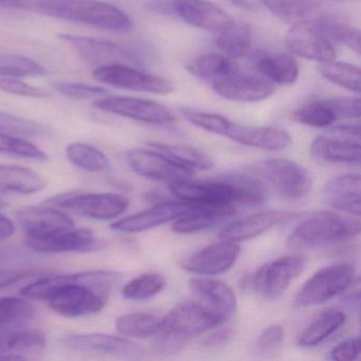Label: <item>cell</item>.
I'll list each match as a JSON object with an SVG mask.
<instances>
[{
  "mask_svg": "<svg viewBox=\"0 0 361 361\" xmlns=\"http://www.w3.org/2000/svg\"><path fill=\"white\" fill-rule=\"evenodd\" d=\"M120 281L121 274L115 270H87L44 276L25 286L20 293L27 299L47 302L60 316L81 318L101 312Z\"/></svg>",
  "mask_w": 361,
  "mask_h": 361,
  "instance_id": "cell-1",
  "label": "cell"
},
{
  "mask_svg": "<svg viewBox=\"0 0 361 361\" xmlns=\"http://www.w3.org/2000/svg\"><path fill=\"white\" fill-rule=\"evenodd\" d=\"M171 193L196 209L223 213L233 217L236 204L259 206L266 200V189L255 175H221L206 180L179 179L169 185Z\"/></svg>",
  "mask_w": 361,
  "mask_h": 361,
  "instance_id": "cell-2",
  "label": "cell"
},
{
  "mask_svg": "<svg viewBox=\"0 0 361 361\" xmlns=\"http://www.w3.org/2000/svg\"><path fill=\"white\" fill-rule=\"evenodd\" d=\"M29 9L111 32L128 33L134 26L130 16L122 10L101 0H37L30 4Z\"/></svg>",
  "mask_w": 361,
  "mask_h": 361,
  "instance_id": "cell-3",
  "label": "cell"
},
{
  "mask_svg": "<svg viewBox=\"0 0 361 361\" xmlns=\"http://www.w3.org/2000/svg\"><path fill=\"white\" fill-rule=\"evenodd\" d=\"M360 233L358 219L333 212H319L302 221L289 235L287 245L295 250L318 248L345 242Z\"/></svg>",
  "mask_w": 361,
  "mask_h": 361,
  "instance_id": "cell-4",
  "label": "cell"
},
{
  "mask_svg": "<svg viewBox=\"0 0 361 361\" xmlns=\"http://www.w3.org/2000/svg\"><path fill=\"white\" fill-rule=\"evenodd\" d=\"M249 174L267 181L283 197L301 200L312 187V177L304 166L290 159L274 158L251 164Z\"/></svg>",
  "mask_w": 361,
  "mask_h": 361,
  "instance_id": "cell-5",
  "label": "cell"
},
{
  "mask_svg": "<svg viewBox=\"0 0 361 361\" xmlns=\"http://www.w3.org/2000/svg\"><path fill=\"white\" fill-rule=\"evenodd\" d=\"M356 278V270L348 264L327 266L312 274L293 299L298 308L320 305L341 295Z\"/></svg>",
  "mask_w": 361,
  "mask_h": 361,
  "instance_id": "cell-6",
  "label": "cell"
},
{
  "mask_svg": "<svg viewBox=\"0 0 361 361\" xmlns=\"http://www.w3.org/2000/svg\"><path fill=\"white\" fill-rule=\"evenodd\" d=\"M46 204L97 221H109L126 212L130 200L117 193H65Z\"/></svg>",
  "mask_w": 361,
  "mask_h": 361,
  "instance_id": "cell-7",
  "label": "cell"
},
{
  "mask_svg": "<svg viewBox=\"0 0 361 361\" xmlns=\"http://www.w3.org/2000/svg\"><path fill=\"white\" fill-rule=\"evenodd\" d=\"M60 39L94 68L117 64L140 66L142 63L136 52L115 42L75 35H60Z\"/></svg>",
  "mask_w": 361,
  "mask_h": 361,
  "instance_id": "cell-8",
  "label": "cell"
},
{
  "mask_svg": "<svg viewBox=\"0 0 361 361\" xmlns=\"http://www.w3.org/2000/svg\"><path fill=\"white\" fill-rule=\"evenodd\" d=\"M306 259L302 255H288L264 264L250 281L257 295L266 300L280 298L290 283L303 272Z\"/></svg>",
  "mask_w": 361,
  "mask_h": 361,
  "instance_id": "cell-9",
  "label": "cell"
},
{
  "mask_svg": "<svg viewBox=\"0 0 361 361\" xmlns=\"http://www.w3.org/2000/svg\"><path fill=\"white\" fill-rule=\"evenodd\" d=\"M92 106L105 113L152 126H170L176 121L172 111L164 105L145 99L109 94L94 100Z\"/></svg>",
  "mask_w": 361,
  "mask_h": 361,
  "instance_id": "cell-10",
  "label": "cell"
},
{
  "mask_svg": "<svg viewBox=\"0 0 361 361\" xmlns=\"http://www.w3.org/2000/svg\"><path fill=\"white\" fill-rule=\"evenodd\" d=\"M92 75L101 83L133 92L164 96L175 90L174 84L170 80L145 73L130 65L117 64L99 67L94 68Z\"/></svg>",
  "mask_w": 361,
  "mask_h": 361,
  "instance_id": "cell-11",
  "label": "cell"
},
{
  "mask_svg": "<svg viewBox=\"0 0 361 361\" xmlns=\"http://www.w3.org/2000/svg\"><path fill=\"white\" fill-rule=\"evenodd\" d=\"M164 318L162 329L178 331L193 337L224 325L228 320L198 300H189L177 304Z\"/></svg>",
  "mask_w": 361,
  "mask_h": 361,
  "instance_id": "cell-12",
  "label": "cell"
},
{
  "mask_svg": "<svg viewBox=\"0 0 361 361\" xmlns=\"http://www.w3.org/2000/svg\"><path fill=\"white\" fill-rule=\"evenodd\" d=\"M285 43L289 51L300 58L319 63L329 62L336 59L334 44L321 35L314 20L295 23L287 31Z\"/></svg>",
  "mask_w": 361,
  "mask_h": 361,
  "instance_id": "cell-13",
  "label": "cell"
},
{
  "mask_svg": "<svg viewBox=\"0 0 361 361\" xmlns=\"http://www.w3.org/2000/svg\"><path fill=\"white\" fill-rule=\"evenodd\" d=\"M240 255V246L238 243L221 240L181 259L180 267L191 274L217 276L231 269Z\"/></svg>",
  "mask_w": 361,
  "mask_h": 361,
  "instance_id": "cell-14",
  "label": "cell"
},
{
  "mask_svg": "<svg viewBox=\"0 0 361 361\" xmlns=\"http://www.w3.org/2000/svg\"><path fill=\"white\" fill-rule=\"evenodd\" d=\"M196 209L189 202L177 200V202H158L147 210L136 214L130 215L124 219L111 224L114 231L123 233H139L159 227L170 221H176L183 215L194 212Z\"/></svg>",
  "mask_w": 361,
  "mask_h": 361,
  "instance_id": "cell-15",
  "label": "cell"
},
{
  "mask_svg": "<svg viewBox=\"0 0 361 361\" xmlns=\"http://www.w3.org/2000/svg\"><path fill=\"white\" fill-rule=\"evenodd\" d=\"M170 6L190 26L219 35L235 22L223 8L209 0H170Z\"/></svg>",
  "mask_w": 361,
  "mask_h": 361,
  "instance_id": "cell-16",
  "label": "cell"
},
{
  "mask_svg": "<svg viewBox=\"0 0 361 361\" xmlns=\"http://www.w3.org/2000/svg\"><path fill=\"white\" fill-rule=\"evenodd\" d=\"M32 250L42 253L92 252L103 248V242L94 232L73 228L37 238H26Z\"/></svg>",
  "mask_w": 361,
  "mask_h": 361,
  "instance_id": "cell-17",
  "label": "cell"
},
{
  "mask_svg": "<svg viewBox=\"0 0 361 361\" xmlns=\"http://www.w3.org/2000/svg\"><path fill=\"white\" fill-rule=\"evenodd\" d=\"M61 342L69 350L78 352L109 355L124 358H137L143 354L142 348L128 338L109 334H73L63 337Z\"/></svg>",
  "mask_w": 361,
  "mask_h": 361,
  "instance_id": "cell-18",
  "label": "cell"
},
{
  "mask_svg": "<svg viewBox=\"0 0 361 361\" xmlns=\"http://www.w3.org/2000/svg\"><path fill=\"white\" fill-rule=\"evenodd\" d=\"M126 160L135 173L151 180L170 183L179 179L191 178L194 174L151 147L130 149L126 153Z\"/></svg>",
  "mask_w": 361,
  "mask_h": 361,
  "instance_id": "cell-19",
  "label": "cell"
},
{
  "mask_svg": "<svg viewBox=\"0 0 361 361\" xmlns=\"http://www.w3.org/2000/svg\"><path fill=\"white\" fill-rule=\"evenodd\" d=\"M18 219L26 238H37L75 227L68 214L52 207H25L18 211Z\"/></svg>",
  "mask_w": 361,
  "mask_h": 361,
  "instance_id": "cell-20",
  "label": "cell"
},
{
  "mask_svg": "<svg viewBox=\"0 0 361 361\" xmlns=\"http://www.w3.org/2000/svg\"><path fill=\"white\" fill-rule=\"evenodd\" d=\"M225 137L234 142L265 151H282L290 145L291 137L286 130L272 126H243L231 122Z\"/></svg>",
  "mask_w": 361,
  "mask_h": 361,
  "instance_id": "cell-21",
  "label": "cell"
},
{
  "mask_svg": "<svg viewBox=\"0 0 361 361\" xmlns=\"http://www.w3.org/2000/svg\"><path fill=\"white\" fill-rule=\"evenodd\" d=\"M213 90L226 100L243 103L259 102L274 92V86L267 80L240 71L217 84Z\"/></svg>",
  "mask_w": 361,
  "mask_h": 361,
  "instance_id": "cell-22",
  "label": "cell"
},
{
  "mask_svg": "<svg viewBox=\"0 0 361 361\" xmlns=\"http://www.w3.org/2000/svg\"><path fill=\"white\" fill-rule=\"evenodd\" d=\"M361 180L358 174L334 177L325 183L322 196L324 202L336 210L360 216Z\"/></svg>",
  "mask_w": 361,
  "mask_h": 361,
  "instance_id": "cell-23",
  "label": "cell"
},
{
  "mask_svg": "<svg viewBox=\"0 0 361 361\" xmlns=\"http://www.w3.org/2000/svg\"><path fill=\"white\" fill-rule=\"evenodd\" d=\"M191 293L198 301L208 305L225 318L229 319L238 306V299L233 289L214 279L194 278L188 283Z\"/></svg>",
  "mask_w": 361,
  "mask_h": 361,
  "instance_id": "cell-24",
  "label": "cell"
},
{
  "mask_svg": "<svg viewBox=\"0 0 361 361\" xmlns=\"http://www.w3.org/2000/svg\"><path fill=\"white\" fill-rule=\"evenodd\" d=\"M287 217H289V214L284 211L268 210L255 213L250 216L227 224L219 232V236L221 240L229 242H244L261 235Z\"/></svg>",
  "mask_w": 361,
  "mask_h": 361,
  "instance_id": "cell-25",
  "label": "cell"
},
{
  "mask_svg": "<svg viewBox=\"0 0 361 361\" xmlns=\"http://www.w3.org/2000/svg\"><path fill=\"white\" fill-rule=\"evenodd\" d=\"M251 62L265 80L278 85H291L299 77L297 61L283 52L255 51L251 56Z\"/></svg>",
  "mask_w": 361,
  "mask_h": 361,
  "instance_id": "cell-26",
  "label": "cell"
},
{
  "mask_svg": "<svg viewBox=\"0 0 361 361\" xmlns=\"http://www.w3.org/2000/svg\"><path fill=\"white\" fill-rule=\"evenodd\" d=\"M310 155L329 164H355L360 161V145L345 137H317L310 145Z\"/></svg>",
  "mask_w": 361,
  "mask_h": 361,
  "instance_id": "cell-27",
  "label": "cell"
},
{
  "mask_svg": "<svg viewBox=\"0 0 361 361\" xmlns=\"http://www.w3.org/2000/svg\"><path fill=\"white\" fill-rule=\"evenodd\" d=\"M188 71L194 77L214 87L224 80L240 71L238 65L232 59L223 54H202L188 64Z\"/></svg>",
  "mask_w": 361,
  "mask_h": 361,
  "instance_id": "cell-28",
  "label": "cell"
},
{
  "mask_svg": "<svg viewBox=\"0 0 361 361\" xmlns=\"http://www.w3.org/2000/svg\"><path fill=\"white\" fill-rule=\"evenodd\" d=\"M345 322L346 314L343 310L329 308L321 312L302 331L297 339L298 345L304 348L319 345L341 329Z\"/></svg>",
  "mask_w": 361,
  "mask_h": 361,
  "instance_id": "cell-29",
  "label": "cell"
},
{
  "mask_svg": "<svg viewBox=\"0 0 361 361\" xmlns=\"http://www.w3.org/2000/svg\"><path fill=\"white\" fill-rule=\"evenodd\" d=\"M45 187V180L30 169L0 164V192L1 193H37Z\"/></svg>",
  "mask_w": 361,
  "mask_h": 361,
  "instance_id": "cell-30",
  "label": "cell"
},
{
  "mask_svg": "<svg viewBox=\"0 0 361 361\" xmlns=\"http://www.w3.org/2000/svg\"><path fill=\"white\" fill-rule=\"evenodd\" d=\"M147 145L159 152L174 164L194 173L197 170H210L214 166V162L210 156L194 147L169 145V143L157 142V141H151L147 142Z\"/></svg>",
  "mask_w": 361,
  "mask_h": 361,
  "instance_id": "cell-31",
  "label": "cell"
},
{
  "mask_svg": "<svg viewBox=\"0 0 361 361\" xmlns=\"http://www.w3.org/2000/svg\"><path fill=\"white\" fill-rule=\"evenodd\" d=\"M164 327V318L149 312H133L120 316L116 329L124 337L147 339L155 337Z\"/></svg>",
  "mask_w": 361,
  "mask_h": 361,
  "instance_id": "cell-32",
  "label": "cell"
},
{
  "mask_svg": "<svg viewBox=\"0 0 361 361\" xmlns=\"http://www.w3.org/2000/svg\"><path fill=\"white\" fill-rule=\"evenodd\" d=\"M251 42L250 27L245 23L234 22L229 28L219 33L216 45L221 54L232 60H238L250 54Z\"/></svg>",
  "mask_w": 361,
  "mask_h": 361,
  "instance_id": "cell-33",
  "label": "cell"
},
{
  "mask_svg": "<svg viewBox=\"0 0 361 361\" xmlns=\"http://www.w3.org/2000/svg\"><path fill=\"white\" fill-rule=\"evenodd\" d=\"M314 24L321 35L331 44L337 43L346 46L356 54H360V31L345 23L340 22L331 16H320L314 18Z\"/></svg>",
  "mask_w": 361,
  "mask_h": 361,
  "instance_id": "cell-34",
  "label": "cell"
},
{
  "mask_svg": "<svg viewBox=\"0 0 361 361\" xmlns=\"http://www.w3.org/2000/svg\"><path fill=\"white\" fill-rule=\"evenodd\" d=\"M293 117L303 126L316 128H331L339 119L331 98L306 103L293 113Z\"/></svg>",
  "mask_w": 361,
  "mask_h": 361,
  "instance_id": "cell-35",
  "label": "cell"
},
{
  "mask_svg": "<svg viewBox=\"0 0 361 361\" xmlns=\"http://www.w3.org/2000/svg\"><path fill=\"white\" fill-rule=\"evenodd\" d=\"M264 6L280 20L298 23L310 20L318 12L319 6L314 0H262Z\"/></svg>",
  "mask_w": 361,
  "mask_h": 361,
  "instance_id": "cell-36",
  "label": "cell"
},
{
  "mask_svg": "<svg viewBox=\"0 0 361 361\" xmlns=\"http://www.w3.org/2000/svg\"><path fill=\"white\" fill-rule=\"evenodd\" d=\"M66 156L73 166L86 172H105L109 168V157L87 143H71L67 147Z\"/></svg>",
  "mask_w": 361,
  "mask_h": 361,
  "instance_id": "cell-37",
  "label": "cell"
},
{
  "mask_svg": "<svg viewBox=\"0 0 361 361\" xmlns=\"http://www.w3.org/2000/svg\"><path fill=\"white\" fill-rule=\"evenodd\" d=\"M318 71L331 83L350 92H360V71L355 65L334 60L320 63Z\"/></svg>",
  "mask_w": 361,
  "mask_h": 361,
  "instance_id": "cell-38",
  "label": "cell"
},
{
  "mask_svg": "<svg viewBox=\"0 0 361 361\" xmlns=\"http://www.w3.org/2000/svg\"><path fill=\"white\" fill-rule=\"evenodd\" d=\"M231 217L226 216L221 213L197 209L194 212L177 219L173 224L172 230L179 234L196 233L223 225L228 223Z\"/></svg>",
  "mask_w": 361,
  "mask_h": 361,
  "instance_id": "cell-39",
  "label": "cell"
},
{
  "mask_svg": "<svg viewBox=\"0 0 361 361\" xmlns=\"http://www.w3.org/2000/svg\"><path fill=\"white\" fill-rule=\"evenodd\" d=\"M166 279L155 272H147L130 280L122 289V297L130 301H147L166 287Z\"/></svg>",
  "mask_w": 361,
  "mask_h": 361,
  "instance_id": "cell-40",
  "label": "cell"
},
{
  "mask_svg": "<svg viewBox=\"0 0 361 361\" xmlns=\"http://www.w3.org/2000/svg\"><path fill=\"white\" fill-rule=\"evenodd\" d=\"M46 337L39 331H14L0 335V356L1 355L20 354L29 350H42L46 345Z\"/></svg>",
  "mask_w": 361,
  "mask_h": 361,
  "instance_id": "cell-41",
  "label": "cell"
},
{
  "mask_svg": "<svg viewBox=\"0 0 361 361\" xmlns=\"http://www.w3.org/2000/svg\"><path fill=\"white\" fill-rule=\"evenodd\" d=\"M47 75L45 67L27 56L0 54V78L42 77Z\"/></svg>",
  "mask_w": 361,
  "mask_h": 361,
  "instance_id": "cell-42",
  "label": "cell"
},
{
  "mask_svg": "<svg viewBox=\"0 0 361 361\" xmlns=\"http://www.w3.org/2000/svg\"><path fill=\"white\" fill-rule=\"evenodd\" d=\"M0 132L31 138H43L51 135V130L44 124L5 111H0Z\"/></svg>",
  "mask_w": 361,
  "mask_h": 361,
  "instance_id": "cell-43",
  "label": "cell"
},
{
  "mask_svg": "<svg viewBox=\"0 0 361 361\" xmlns=\"http://www.w3.org/2000/svg\"><path fill=\"white\" fill-rule=\"evenodd\" d=\"M35 314V307L27 299L16 297L0 298V326L27 322Z\"/></svg>",
  "mask_w": 361,
  "mask_h": 361,
  "instance_id": "cell-44",
  "label": "cell"
},
{
  "mask_svg": "<svg viewBox=\"0 0 361 361\" xmlns=\"http://www.w3.org/2000/svg\"><path fill=\"white\" fill-rule=\"evenodd\" d=\"M0 153L37 161L48 160L47 154L30 141L5 132H0Z\"/></svg>",
  "mask_w": 361,
  "mask_h": 361,
  "instance_id": "cell-45",
  "label": "cell"
},
{
  "mask_svg": "<svg viewBox=\"0 0 361 361\" xmlns=\"http://www.w3.org/2000/svg\"><path fill=\"white\" fill-rule=\"evenodd\" d=\"M181 114L188 122L206 132L225 137L231 121L217 114L202 113L191 109H181Z\"/></svg>",
  "mask_w": 361,
  "mask_h": 361,
  "instance_id": "cell-46",
  "label": "cell"
},
{
  "mask_svg": "<svg viewBox=\"0 0 361 361\" xmlns=\"http://www.w3.org/2000/svg\"><path fill=\"white\" fill-rule=\"evenodd\" d=\"M54 88L59 94L77 100L99 99L111 94V92L106 88L77 82H54Z\"/></svg>",
  "mask_w": 361,
  "mask_h": 361,
  "instance_id": "cell-47",
  "label": "cell"
},
{
  "mask_svg": "<svg viewBox=\"0 0 361 361\" xmlns=\"http://www.w3.org/2000/svg\"><path fill=\"white\" fill-rule=\"evenodd\" d=\"M191 338L190 336L183 335L178 331L162 329V331L155 336L153 343L154 350L162 356L176 354L183 350Z\"/></svg>",
  "mask_w": 361,
  "mask_h": 361,
  "instance_id": "cell-48",
  "label": "cell"
},
{
  "mask_svg": "<svg viewBox=\"0 0 361 361\" xmlns=\"http://www.w3.org/2000/svg\"><path fill=\"white\" fill-rule=\"evenodd\" d=\"M283 340L284 329L282 325H268L259 333L255 342V350L261 355L274 354L282 345Z\"/></svg>",
  "mask_w": 361,
  "mask_h": 361,
  "instance_id": "cell-49",
  "label": "cell"
},
{
  "mask_svg": "<svg viewBox=\"0 0 361 361\" xmlns=\"http://www.w3.org/2000/svg\"><path fill=\"white\" fill-rule=\"evenodd\" d=\"M0 90L16 96L27 97V98H47L49 92L43 88L30 85L14 78H0Z\"/></svg>",
  "mask_w": 361,
  "mask_h": 361,
  "instance_id": "cell-50",
  "label": "cell"
},
{
  "mask_svg": "<svg viewBox=\"0 0 361 361\" xmlns=\"http://www.w3.org/2000/svg\"><path fill=\"white\" fill-rule=\"evenodd\" d=\"M360 354L359 338H348L340 342L329 353V359L335 361H350L358 358Z\"/></svg>",
  "mask_w": 361,
  "mask_h": 361,
  "instance_id": "cell-51",
  "label": "cell"
},
{
  "mask_svg": "<svg viewBox=\"0 0 361 361\" xmlns=\"http://www.w3.org/2000/svg\"><path fill=\"white\" fill-rule=\"evenodd\" d=\"M331 103L338 116L344 119H359L360 118V99L354 97H338L331 98Z\"/></svg>",
  "mask_w": 361,
  "mask_h": 361,
  "instance_id": "cell-52",
  "label": "cell"
},
{
  "mask_svg": "<svg viewBox=\"0 0 361 361\" xmlns=\"http://www.w3.org/2000/svg\"><path fill=\"white\" fill-rule=\"evenodd\" d=\"M233 337L234 331L231 327L219 325L209 331L208 335L202 340V344L204 348H219L229 343Z\"/></svg>",
  "mask_w": 361,
  "mask_h": 361,
  "instance_id": "cell-53",
  "label": "cell"
},
{
  "mask_svg": "<svg viewBox=\"0 0 361 361\" xmlns=\"http://www.w3.org/2000/svg\"><path fill=\"white\" fill-rule=\"evenodd\" d=\"M28 276V272L14 269H0V289L16 284Z\"/></svg>",
  "mask_w": 361,
  "mask_h": 361,
  "instance_id": "cell-54",
  "label": "cell"
},
{
  "mask_svg": "<svg viewBox=\"0 0 361 361\" xmlns=\"http://www.w3.org/2000/svg\"><path fill=\"white\" fill-rule=\"evenodd\" d=\"M16 233V225L9 217L0 214V240H8Z\"/></svg>",
  "mask_w": 361,
  "mask_h": 361,
  "instance_id": "cell-55",
  "label": "cell"
},
{
  "mask_svg": "<svg viewBox=\"0 0 361 361\" xmlns=\"http://www.w3.org/2000/svg\"><path fill=\"white\" fill-rule=\"evenodd\" d=\"M331 132L337 134L340 137L345 138L357 139L359 140V126H339L331 128Z\"/></svg>",
  "mask_w": 361,
  "mask_h": 361,
  "instance_id": "cell-56",
  "label": "cell"
},
{
  "mask_svg": "<svg viewBox=\"0 0 361 361\" xmlns=\"http://www.w3.org/2000/svg\"><path fill=\"white\" fill-rule=\"evenodd\" d=\"M30 4L28 0H0V7L6 9H29Z\"/></svg>",
  "mask_w": 361,
  "mask_h": 361,
  "instance_id": "cell-57",
  "label": "cell"
},
{
  "mask_svg": "<svg viewBox=\"0 0 361 361\" xmlns=\"http://www.w3.org/2000/svg\"><path fill=\"white\" fill-rule=\"evenodd\" d=\"M234 6L246 11H255L259 8V0H230Z\"/></svg>",
  "mask_w": 361,
  "mask_h": 361,
  "instance_id": "cell-58",
  "label": "cell"
},
{
  "mask_svg": "<svg viewBox=\"0 0 361 361\" xmlns=\"http://www.w3.org/2000/svg\"><path fill=\"white\" fill-rule=\"evenodd\" d=\"M4 206H5V204H4V202H1V200H0V208H3Z\"/></svg>",
  "mask_w": 361,
  "mask_h": 361,
  "instance_id": "cell-59",
  "label": "cell"
},
{
  "mask_svg": "<svg viewBox=\"0 0 361 361\" xmlns=\"http://www.w3.org/2000/svg\"><path fill=\"white\" fill-rule=\"evenodd\" d=\"M331 1H343V0H331Z\"/></svg>",
  "mask_w": 361,
  "mask_h": 361,
  "instance_id": "cell-60",
  "label": "cell"
}]
</instances>
